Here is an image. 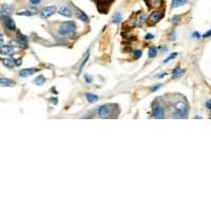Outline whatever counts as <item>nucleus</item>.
<instances>
[{
	"mask_svg": "<svg viewBox=\"0 0 211 211\" xmlns=\"http://www.w3.org/2000/svg\"><path fill=\"white\" fill-rule=\"evenodd\" d=\"M186 2H187V0H172V8L181 6L183 4H185Z\"/></svg>",
	"mask_w": 211,
	"mask_h": 211,
	"instance_id": "a211bd4d",
	"label": "nucleus"
},
{
	"mask_svg": "<svg viewBox=\"0 0 211 211\" xmlns=\"http://www.w3.org/2000/svg\"><path fill=\"white\" fill-rule=\"evenodd\" d=\"M75 31H76V24L73 21H66L61 24L58 32L61 36H71L74 34Z\"/></svg>",
	"mask_w": 211,
	"mask_h": 211,
	"instance_id": "f257e3e1",
	"label": "nucleus"
},
{
	"mask_svg": "<svg viewBox=\"0 0 211 211\" xmlns=\"http://www.w3.org/2000/svg\"><path fill=\"white\" fill-rule=\"evenodd\" d=\"M162 17H163V13L162 12H153L152 14L150 15V17H149V21H150L151 23H155V22L161 20Z\"/></svg>",
	"mask_w": 211,
	"mask_h": 211,
	"instance_id": "0eeeda50",
	"label": "nucleus"
},
{
	"mask_svg": "<svg viewBox=\"0 0 211 211\" xmlns=\"http://www.w3.org/2000/svg\"><path fill=\"white\" fill-rule=\"evenodd\" d=\"M153 116L155 118H163L165 116V112H164V109L162 107L157 106L154 108V111H153Z\"/></svg>",
	"mask_w": 211,
	"mask_h": 211,
	"instance_id": "6e6552de",
	"label": "nucleus"
},
{
	"mask_svg": "<svg viewBox=\"0 0 211 211\" xmlns=\"http://www.w3.org/2000/svg\"><path fill=\"white\" fill-rule=\"evenodd\" d=\"M161 87H162V84H157L156 87H153V88H152V91H153V92H154V91L158 90V89L161 88Z\"/></svg>",
	"mask_w": 211,
	"mask_h": 211,
	"instance_id": "7c9ffc66",
	"label": "nucleus"
},
{
	"mask_svg": "<svg viewBox=\"0 0 211 211\" xmlns=\"http://www.w3.org/2000/svg\"><path fill=\"white\" fill-rule=\"evenodd\" d=\"M2 63L4 64V66H6V68H13V66H15V61H13L12 59H10V58H3L2 59Z\"/></svg>",
	"mask_w": 211,
	"mask_h": 211,
	"instance_id": "4468645a",
	"label": "nucleus"
},
{
	"mask_svg": "<svg viewBox=\"0 0 211 211\" xmlns=\"http://www.w3.org/2000/svg\"><path fill=\"white\" fill-rule=\"evenodd\" d=\"M2 42H3V38H2V35L0 34V44H2Z\"/></svg>",
	"mask_w": 211,
	"mask_h": 211,
	"instance_id": "72a5a7b5",
	"label": "nucleus"
},
{
	"mask_svg": "<svg viewBox=\"0 0 211 211\" xmlns=\"http://www.w3.org/2000/svg\"><path fill=\"white\" fill-rule=\"evenodd\" d=\"M58 13L61 15V16H64V17H71V16H72V12H71V10L66 5L61 6V8L59 9Z\"/></svg>",
	"mask_w": 211,
	"mask_h": 211,
	"instance_id": "9b49d317",
	"label": "nucleus"
},
{
	"mask_svg": "<svg viewBox=\"0 0 211 211\" xmlns=\"http://www.w3.org/2000/svg\"><path fill=\"white\" fill-rule=\"evenodd\" d=\"M157 54V50L155 46H151L150 49H149V57L150 58H153V57H155Z\"/></svg>",
	"mask_w": 211,
	"mask_h": 211,
	"instance_id": "6ab92c4d",
	"label": "nucleus"
},
{
	"mask_svg": "<svg viewBox=\"0 0 211 211\" xmlns=\"http://www.w3.org/2000/svg\"><path fill=\"white\" fill-rule=\"evenodd\" d=\"M188 113V107L184 103H177L174 107V111H173V117L175 118H182V117H186Z\"/></svg>",
	"mask_w": 211,
	"mask_h": 211,
	"instance_id": "f03ea898",
	"label": "nucleus"
},
{
	"mask_svg": "<svg viewBox=\"0 0 211 211\" xmlns=\"http://www.w3.org/2000/svg\"><path fill=\"white\" fill-rule=\"evenodd\" d=\"M86 81L87 83H92V76H90V75H86Z\"/></svg>",
	"mask_w": 211,
	"mask_h": 211,
	"instance_id": "a878e982",
	"label": "nucleus"
},
{
	"mask_svg": "<svg viewBox=\"0 0 211 211\" xmlns=\"http://www.w3.org/2000/svg\"><path fill=\"white\" fill-rule=\"evenodd\" d=\"M88 59H89V56H87L86 58L83 59V63H81V66H79V71H81V70H83V66H86V63H87V61H88Z\"/></svg>",
	"mask_w": 211,
	"mask_h": 211,
	"instance_id": "b1692460",
	"label": "nucleus"
},
{
	"mask_svg": "<svg viewBox=\"0 0 211 211\" xmlns=\"http://www.w3.org/2000/svg\"><path fill=\"white\" fill-rule=\"evenodd\" d=\"M206 108L211 110V100H208L207 103H206Z\"/></svg>",
	"mask_w": 211,
	"mask_h": 211,
	"instance_id": "c756f323",
	"label": "nucleus"
},
{
	"mask_svg": "<svg viewBox=\"0 0 211 211\" xmlns=\"http://www.w3.org/2000/svg\"><path fill=\"white\" fill-rule=\"evenodd\" d=\"M86 97H87V99H88L89 103H95V101L98 100V96L95 94H91V93L86 94Z\"/></svg>",
	"mask_w": 211,
	"mask_h": 211,
	"instance_id": "2eb2a0df",
	"label": "nucleus"
},
{
	"mask_svg": "<svg viewBox=\"0 0 211 211\" xmlns=\"http://www.w3.org/2000/svg\"><path fill=\"white\" fill-rule=\"evenodd\" d=\"M36 86H42L44 83H46V78H44L42 75H40V76H38V77H36V78L34 79V81H33Z\"/></svg>",
	"mask_w": 211,
	"mask_h": 211,
	"instance_id": "dca6fc26",
	"label": "nucleus"
},
{
	"mask_svg": "<svg viewBox=\"0 0 211 211\" xmlns=\"http://www.w3.org/2000/svg\"><path fill=\"white\" fill-rule=\"evenodd\" d=\"M111 114V107L110 106H101L98 109V115L100 117H108Z\"/></svg>",
	"mask_w": 211,
	"mask_h": 211,
	"instance_id": "20e7f679",
	"label": "nucleus"
},
{
	"mask_svg": "<svg viewBox=\"0 0 211 211\" xmlns=\"http://www.w3.org/2000/svg\"><path fill=\"white\" fill-rule=\"evenodd\" d=\"M4 26H5V28L8 29L9 31H15L16 30V24H15V22L13 19H5L4 20Z\"/></svg>",
	"mask_w": 211,
	"mask_h": 211,
	"instance_id": "f8f14e48",
	"label": "nucleus"
},
{
	"mask_svg": "<svg viewBox=\"0 0 211 211\" xmlns=\"http://www.w3.org/2000/svg\"><path fill=\"white\" fill-rule=\"evenodd\" d=\"M34 14H35V11H24V12L17 13V15H19V16H32Z\"/></svg>",
	"mask_w": 211,
	"mask_h": 211,
	"instance_id": "412c9836",
	"label": "nucleus"
},
{
	"mask_svg": "<svg viewBox=\"0 0 211 211\" xmlns=\"http://www.w3.org/2000/svg\"><path fill=\"white\" fill-rule=\"evenodd\" d=\"M78 18L80 19L81 21H83V22H88L89 21V17L86 15V13L81 12V11L78 13Z\"/></svg>",
	"mask_w": 211,
	"mask_h": 211,
	"instance_id": "aec40b11",
	"label": "nucleus"
},
{
	"mask_svg": "<svg viewBox=\"0 0 211 211\" xmlns=\"http://www.w3.org/2000/svg\"><path fill=\"white\" fill-rule=\"evenodd\" d=\"M176 56H177V53H173V54H171V56H169L167 59H165V61H164V63H168V61H170L171 59H174Z\"/></svg>",
	"mask_w": 211,
	"mask_h": 211,
	"instance_id": "5701e85b",
	"label": "nucleus"
},
{
	"mask_svg": "<svg viewBox=\"0 0 211 211\" xmlns=\"http://www.w3.org/2000/svg\"><path fill=\"white\" fill-rule=\"evenodd\" d=\"M14 52V48L11 46H0V54L2 55H10Z\"/></svg>",
	"mask_w": 211,
	"mask_h": 211,
	"instance_id": "9d476101",
	"label": "nucleus"
},
{
	"mask_svg": "<svg viewBox=\"0 0 211 211\" xmlns=\"http://www.w3.org/2000/svg\"><path fill=\"white\" fill-rule=\"evenodd\" d=\"M56 13V6L54 5H51V6H46L41 10L40 12V15L42 18H49L51 17L52 15H54Z\"/></svg>",
	"mask_w": 211,
	"mask_h": 211,
	"instance_id": "7ed1b4c3",
	"label": "nucleus"
},
{
	"mask_svg": "<svg viewBox=\"0 0 211 211\" xmlns=\"http://www.w3.org/2000/svg\"><path fill=\"white\" fill-rule=\"evenodd\" d=\"M15 63H16V66H20V63H21V59H17V60L15 61Z\"/></svg>",
	"mask_w": 211,
	"mask_h": 211,
	"instance_id": "473e14b6",
	"label": "nucleus"
},
{
	"mask_svg": "<svg viewBox=\"0 0 211 211\" xmlns=\"http://www.w3.org/2000/svg\"><path fill=\"white\" fill-rule=\"evenodd\" d=\"M183 74H184V70H182V69H179V68H176L173 71L172 76H173V78H177V77L182 76Z\"/></svg>",
	"mask_w": 211,
	"mask_h": 211,
	"instance_id": "f3484780",
	"label": "nucleus"
},
{
	"mask_svg": "<svg viewBox=\"0 0 211 211\" xmlns=\"http://www.w3.org/2000/svg\"><path fill=\"white\" fill-rule=\"evenodd\" d=\"M121 21V13H116V14H114V16H113V22H115V23H119Z\"/></svg>",
	"mask_w": 211,
	"mask_h": 211,
	"instance_id": "4be33fe9",
	"label": "nucleus"
},
{
	"mask_svg": "<svg viewBox=\"0 0 211 211\" xmlns=\"http://www.w3.org/2000/svg\"><path fill=\"white\" fill-rule=\"evenodd\" d=\"M36 72H38L37 69H23V70H21L19 72V75L21 77H29V76H32Z\"/></svg>",
	"mask_w": 211,
	"mask_h": 211,
	"instance_id": "423d86ee",
	"label": "nucleus"
},
{
	"mask_svg": "<svg viewBox=\"0 0 211 211\" xmlns=\"http://www.w3.org/2000/svg\"><path fill=\"white\" fill-rule=\"evenodd\" d=\"M141 56V51H139V50L135 51V52H134V58L137 59V58H139Z\"/></svg>",
	"mask_w": 211,
	"mask_h": 211,
	"instance_id": "393cba45",
	"label": "nucleus"
},
{
	"mask_svg": "<svg viewBox=\"0 0 211 211\" xmlns=\"http://www.w3.org/2000/svg\"><path fill=\"white\" fill-rule=\"evenodd\" d=\"M145 38H146V39H152V38H153V35H152V34H147V35L145 36Z\"/></svg>",
	"mask_w": 211,
	"mask_h": 211,
	"instance_id": "2f4dec72",
	"label": "nucleus"
},
{
	"mask_svg": "<svg viewBox=\"0 0 211 211\" xmlns=\"http://www.w3.org/2000/svg\"><path fill=\"white\" fill-rule=\"evenodd\" d=\"M40 1H41V0H30V2L33 4V5H37V4H38Z\"/></svg>",
	"mask_w": 211,
	"mask_h": 211,
	"instance_id": "cd10ccee",
	"label": "nucleus"
},
{
	"mask_svg": "<svg viewBox=\"0 0 211 211\" xmlns=\"http://www.w3.org/2000/svg\"><path fill=\"white\" fill-rule=\"evenodd\" d=\"M210 36H211V30L208 31V32H206L205 34H204L203 38H208V37H210Z\"/></svg>",
	"mask_w": 211,
	"mask_h": 211,
	"instance_id": "bb28decb",
	"label": "nucleus"
},
{
	"mask_svg": "<svg viewBox=\"0 0 211 211\" xmlns=\"http://www.w3.org/2000/svg\"><path fill=\"white\" fill-rule=\"evenodd\" d=\"M193 37H194L195 39H199V38H201V35L197 32H195V33H193Z\"/></svg>",
	"mask_w": 211,
	"mask_h": 211,
	"instance_id": "c85d7f7f",
	"label": "nucleus"
},
{
	"mask_svg": "<svg viewBox=\"0 0 211 211\" xmlns=\"http://www.w3.org/2000/svg\"><path fill=\"white\" fill-rule=\"evenodd\" d=\"M15 81L8 78H0V87H6V88H12L15 87Z\"/></svg>",
	"mask_w": 211,
	"mask_h": 211,
	"instance_id": "1a4fd4ad",
	"label": "nucleus"
},
{
	"mask_svg": "<svg viewBox=\"0 0 211 211\" xmlns=\"http://www.w3.org/2000/svg\"><path fill=\"white\" fill-rule=\"evenodd\" d=\"M12 6L9 5V4H3L0 10V17H8L9 15L12 13Z\"/></svg>",
	"mask_w": 211,
	"mask_h": 211,
	"instance_id": "39448f33",
	"label": "nucleus"
},
{
	"mask_svg": "<svg viewBox=\"0 0 211 211\" xmlns=\"http://www.w3.org/2000/svg\"><path fill=\"white\" fill-rule=\"evenodd\" d=\"M149 8H159L163 4V0H146Z\"/></svg>",
	"mask_w": 211,
	"mask_h": 211,
	"instance_id": "ddd939ff",
	"label": "nucleus"
}]
</instances>
